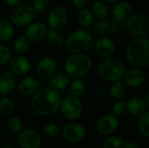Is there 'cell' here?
Listing matches in <instances>:
<instances>
[{"label":"cell","instance_id":"42","mask_svg":"<svg viewBox=\"0 0 149 148\" xmlns=\"http://www.w3.org/2000/svg\"><path fill=\"white\" fill-rule=\"evenodd\" d=\"M123 148H139L137 141L134 140H129L123 142Z\"/></svg>","mask_w":149,"mask_h":148},{"label":"cell","instance_id":"33","mask_svg":"<svg viewBox=\"0 0 149 148\" xmlns=\"http://www.w3.org/2000/svg\"><path fill=\"white\" fill-rule=\"evenodd\" d=\"M7 128L13 134L19 133L23 128V122L21 119L17 116L10 117L7 121Z\"/></svg>","mask_w":149,"mask_h":148},{"label":"cell","instance_id":"6","mask_svg":"<svg viewBox=\"0 0 149 148\" xmlns=\"http://www.w3.org/2000/svg\"><path fill=\"white\" fill-rule=\"evenodd\" d=\"M125 23L127 31L133 38L147 37L149 33V18L143 13L133 12Z\"/></svg>","mask_w":149,"mask_h":148},{"label":"cell","instance_id":"10","mask_svg":"<svg viewBox=\"0 0 149 148\" xmlns=\"http://www.w3.org/2000/svg\"><path fill=\"white\" fill-rule=\"evenodd\" d=\"M58 64L52 56H45L39 59L37 64V74L38 78L44 80H49L57 72Z\"/></svg>","mask_w":149,"mask_h":148},{"label":"cell","instance_id":"43","mask_svg":"<svg viewBox=\"0 0 149 148\" xmlns=\"http://www.w3.org/2000/svg\"><path fill=\"white\" fill-rule=\"evenodd\" d=\"M4 1H5V3L9 6H10L12 8L15 7V6H17V5L21 4L23 3V0H4Z\"/></svg>","mask_w":149,"mask_h":148},{"label":"cell","instance_id":"26","mask_svg":"<svg viewBox=\"0 0 149 148\" xmlns=\"http://www.w3.org/2000/svg\"><path fill=\"white\" fill-rule=\"evenodd\" d=\"M30 47V41L24 35H18L17 36L13 42H12V48L13 51L17 54H24L27 52Z\"/></svg>","mask_w":149,"mask_h":148},{"label":"cell","instance_id":"5","mask_svg":"<svg viewBox=\"0 0 149 148\" xmlns=\"http://www.w3.org/2000/svg\"><path fill=\"white\" fill-rule=\"evenodd\" d=\"M127 71L125 63L119 58L108 57L99 64L98 74L105 81L113 83L122 80Z\"/></svg>","mask_w":149,"mask_h":148},{"label":"cell","instance_id":"46","mask_svg":"<svg viewBox=\"0 0 149 148\" xmlns=\"http://www.w3.org/2000/svg\"><path fill=\"white\" fill-rule=\"evenodd\" d=\"M1 148H15V147H11V146H4V147H2Z\"/></svg>","mask_w":149,"mask_h":148},{"label":"cell","instance_id":"31","mask_svg":"<svg viewBox=\"0 0 149 148\" xmlns=\"http://www.w3.org/2000/svg\"><path fill=\"white\" fill-rule=\"evenodd\" d=\"M137 127L142 136L149 138V111H146L139 116Z\"/></svg>","mask_w":149,"mask_h":148},{"label":"cell","instance_id":"37","mask_svg":"<svg viewBox=\"0 0 149 148\" xmlns=\"http://www.w3.org/2000/svg\"><path fill=\"white\" fill-rule=\"evenodd\" d=\"M12 58V51L11 50L4 45L0 44V66H3L10 63Z\"/></svg>","mask_w":149,"mask_h":148},{"label":"cell","instance_id":"9","mask_svg":"<svg viewBox=\"0 0 149 148\" xmlns=\"http://www.w3.org/2000/svg\"><path fill=\"white\" fill-rule=\"evenodd\" d=\"M68 19L69 15L67 9L63 5H55L48 13L47 24L49 28L61 30L67 24Z\"/></svg>","mask_w":149,"mask_h":148},{"label":"cell","instance_id":"28","mask_svg":"<svg viewBox=\"0 0 149 148\" xmlns=\"http://www.w3.org/2000/svg\"><path fill=\"white\" fill-rule=\"evenodd\" d=\"M91 10L94 16V17H96V19H106L108 16V8L107 6V4L100 0L95 1L91 8Z\"/></svg>","mask_w":149,"mask_h":148},{"label":"cell","instance_id":"14","mask_svg":"<svg viewBox=\"0 0 149 148\" xmlns=\"http://www.w3.org/2000/svg\"><path fill=\"white\" fill-rule=\"evenodd\" d=\"M48 28L47 26L39 21L31 22L28 24L24 31V36L28 38L30 42L37 43L45 38Z\"/></svg>","mask_w":149,"mask_h":148},{"label":"cell","instance_id":"15","mask_svg":"<svg viewBox=\"0 0 149 148\" xmlns=\"http://www.w3.org/2000/svg\"><path fill=\"white\" fill-rule=\"evenodd\" d=\"M122 80L126 85L131 88H137L141 86L146 81V74L141 68L132 67L126 71Z\"/></svg>","mask_w":149,"mask_h":148},{"label":"cell","instance_id":"21","mask_svg":"<svg viewBox=\"0 0 149 148\" xmlns=\"http://www.w3.org/2000/svg\"><path fill=\"white\" fill-rule=\"evenodd\" d=\"M127 113H129L132 116L139 117L147 110V106L145 99L141 97L134 96L129 99L127 101Z\"/></svg>","mask_w":149,"mask_h":148},{"label":"cell","instance_id":"13","mask_svg":"<svg viewBox=\"0 0 149 148\" xmlns=\"http://www.w3.org/2000/svg\"><path fill=\"white\" fill-rule=\"evenodd\" d=\"M17 144L21 148H39L42 144V140L35 130L25 129L19 133Z\"/></svg>","mask_w":149,"mask_h":148},{"label":"cell","instance_id":"44","mask_svg":"<svg viewBox=\"0 0 149 148\" xmlns=\"http://www.w3.org/2000/svg\"><path fill=\"white\" fill-rule=\"evenodd\" d=\"M145 102H146V106H147V109L149 110V92L146 94V97H145Z\"/></svg>","mask_w":149,"mask_h":148},{"label":"cell","instance_id":"38","mask_svg":"<svg viewBox=\"0 0 149 148\" xmlns=\"http://www.w3.org/2000/svg\"><path fill=\"white\" fill-rule=\"evenodd\" d=\"M31 7L36 14L44 13L49 7V0H32Z\"/></svg>","mask_w":149,"mask_h":148},{"label":"cell","instance_id":"27","mask_svg":"<svg viewBox=\"0 0 149 148\" xmlns=\"http://www.w3.org/2000/svg\"><path fill=\"white\" fill-rule=\"evenodd\" d=\"M126 85L123 81L120 80V81H116L112 83V85L110 86L108 92L111 96L112 99H113L114 100H118V99H122L126 94Z\"/></svg>","mask_w":149,"mask_h":148},{"label":"cell","instance_id":"25","mask_svg":"<svg viewBox=\"0 0 149 148\" xmlns=\"http://www.w3.org/2000/svg\"><path fill=\"white\" fill-rule=\"evenodd\" d=\"M45 38L49 44L54 47H60L65 44V38L60 30L49 28L45 36Z\"/></svg>","mask_w":149,"mask_h":148},{"label":"cell","instance_id":"45","mask_svg":"<svg viewBox=\"0 0 149 148\" xmlns=\"http://www.w3.org/2000/svg\"><path fill=\"white\" fill-rule=\"evenodd\" d=\"M104 1H106V2H107V3H116V2L119 1V0H104Z\"/></svg>","mask_w":149,"mask_h":148},{"label":"cell","instance_id":"34","mask_svg":"<svg viewBox=\"0 0 149 148\" xmlns=\"http://www.w3.org/2000/svg\"><path fill=\"white\" fill-rule=\"evenodd\" d=\"M42 131H43V133L46 137L53 139V138H56V137H58L59 135V133L61 132V129H60V127L57 124L47 123V124H45L43 126V130Z\"/></svg>","mask_w":149,"mask_h":148},{"label":"cell","instance_id":"8","mask_svg":"<svg viewBox=\"0 0 149 148\" xmlns=\"http://www.w3.org/2000/svg\"><path fill=\"white\" fill-rule=\"evenodd\" d=\"M36 17V12L33 10L31 5L26 3H21L12 8L10 13V20L14 26L24 27L30 24L34 21Z\"/></svg>","mask_w":149,"mask_h":148},{"label":"cell","instance_id":"22","mask_svg":"<svg viewBox=\"0 0 149 148\" xmlns=\"http://www.w3.org/2000/svg\"><path fill=\"white\" fill-rule=\"evenodd\" d=\"M49 80L52 87L58 91H60L69 86L72 79L65 72H57Z\"/></svg>","mask_w":149,"mask_h":148},{"label":"cell","instance_id":"3","mask_svg":"<svg viewBox=\"0 0 149 148\" xmlns=\"http://www.w3.org/2000/svg\"><path fill=\"white\" fill-rule=\"evenodd\" d=\"M93 67V60L86 53H72L65 60L64 69L72 79L86 77Z\"/></svg>","mask_w":149,"mask_h":148},{"label":"cell","instance_id":"11","mask_svg":"<svg viewBox=\"0 0 149 148\" xmlns=\"http://www.w3.org/2000/svg\"><path fill=\"white\" fill-rule=\"evenodd\" d=\"M86 134L84 126L79 123H70L65 126L62 130L63 139L69 143H79L82 141Z\"/></svg>","mask_w":149,"mask_h":148},{"label":"cell","instance_id":"32","mask_svg":"<svg viewBox=\"0 0 149 148\" xmlns=\"http://www.w3.org/2000/svg\"><path fill=\"white\" fill-rule=\"evenodd\" d=\"M92 26L94 32L99 36H105L110 31V22L107 19H96Z\"/></svg>","mask_w":149,"mask_h":148},{"label":"cell","instance_id":"36","mask_svg":"<svg viewBox=\"0 0 149 148\" xmlns=\"http://www.w3.org/2000/svg\"><path fill=\"white\" fill-rule=\"evenodd\" d=\"M123 140L118 135H112L107 138L103 143V148H122Z\"/></svg>","mask_w":149,"mask_h":148},{"label":"cell","instance_id":"16","mask_svg":"<svg viewBox=\"0 0 149 148\" xmlns=\"http://www.w3.org/2000/svg\"><path fill=\"white\" fill-rule=\"evenodd\" d=\"M94 48L96 52L102 58H108L113 56L116 51V45L114 41L105 36H100L94 42Z\"/></svg>","mask_w":149,"mask_h":148},{"label":"cell","instance_id":"29","mask_svg":"<svg viewBox=\"0 0 149 148\" xmlns=\"http://www.w3.org/2000/svg\"><path fill=\"white\" fill-rule=\"evenodd\" d=\"M69 92L70 95L80 98L83 96L86 92V84L82 80V79H72L69 85Z\"/></svg>","mask_w":149,"mask_h":148},{"label":"cell","instance_id":"19","mask_svg":"<svg viewBox=\"0 0 149 148\" xmlns=\"http://www.w3.org/2000/svg\"><path fill=\"white\" fill-rule=\"evenodd\" d=\"M17 87L16 75L10 71L0 72V94L10 96Z\"/></svg>","mask_w":149,"mask_h":148},{"label":"cell","instance_id":"12","mask_svg":"<svg viewBox=\"0 0 149 148\" xmlns=\"http://www.w3.org/2000/svg\"><path fill=\"white\" fill-rule=\"evenodd\" d=\"M119 117L113 113H108L101 116L97 123L96 129L101 135H110L113 133L119 126Z\"/></svg>","mask_w":149,"mask_h":148},{"label":"cell","instance_id":"23","mask_svg":"<svg viewBox=\"0 0 149 148\" xmlns=\"http://www.w3.org/2000/svg\"><path fill=\"white\" fill-rule=\"evenodd\" d=\"M93 21H94V16L91 9H88L86 7L79 9L77 14V22L80 26V28L88 29L90 26H92Z\"/></svg>","mask_w":149,"mask_h":148},{"label":"cell","instance_id":"20","mask_svg":"<svg viewBox=\"0 0 149 148\" xmlns=\"http://www.w3.org/2000/svg\"><path fill=\"white\" fill-rule=\"evenodd\" d=\"M132 13L133 5L129 1L127 0L117 1L112 9L113 18L121 22H125Z\"/></svg>","mask_w":149,"mask_h":148},{"label":"cell","instance_id":"7","mask_svg":"<svg viewBox=\"0 0 149 148\" xmlns=\"http://www.w3.org/2000/svg\"><path fill=\"white\" fill-rule=\"evenodd\" d=\"M83 103L79 98L69 95L62 99L59 111L68 120H77L83 113Z\"/></svg>","mask_w":149,"mask_h":148},{"label":"cell","instance_id":"40","mask_svg":"<svg viewBox=\"0 0 149 148\" xmlns=\"http://www.w3.org/2000/svg\"><path fill=\"white\" fill-rule=\"evenodd\" d=\"M124 22L116 20L114 18H113V20L110 22V31L111 32H116L120 30V28L121 26H123Z\"/></svg>","mask_w":149,"mask_h":148},{"label":"cell","instance_id":"35","mask_svg":"<svg viewBox=\"0 0 149 148\" xmlns=\"http://www.w3.org/2000/svg\"><path fill=\"white\" fill-rule=\"evenodd\" d=\"M126 113H127V101L123 99L115 100V102L113 104V106H112V113L117 117H120L124 115Z\"/></svg>","mask_w":149,"mask_h":148},{"label":"cell","instance_id":"24","mask_svg":"<svg viewBox=\"0 0 149 148\" xmlns=\"http://www.w3.org/2000/svg\"><path fill=\"white\" fill-rule=\"evenodd\" d=\"M15 33L14 24L10 19L1 18L0 19V41L8 42L10 41Z\"/></svg>","mask_w":149,"mask_h":148},{"label":"cell","instance_id":"30","mask_svg":"<svg viewBox=\"0 0 149 148\" xmlns=\"http://www.w3.org/2000/svg\"><path fill=\"white\" fill-rule=\"evenodd\" d=\"M15 109V103L10 96H3L0 99V113L3 116H10Z\"/></svg>","mask_w":149,"mask_h":148},{"label":"cell","instance_id":"17","mask_svg":"<svg viewBox=\"0 0 149 148\" xmlns=\"http://www.w3.org/2000/svg\"><path fill=\"white\" fill-rule=\"evenodd\" d=\"M17 89L23 96H32L40 89V82L32 76H24L17 84Z\"/></svg>","mask_w":149,"mask_h":148},{"label":"cell","instance_id":"2","mask_svg":"<svg viewBox=\"0 0 149 148\" xmlns=\"http://www.w3.org/2000/svg\"><path fill=\"white\" fill-rule=\"evenodd\" d=\"M127 62L133 67L145 68L149 65V38H134L127 44L125 51Z\"/></svg>","mask_w":149,"mask_h":148},{"label":"cell","instance_id":"41","mask_svg":"<svg viewBox=\"0 0 149 148\" xmlns=\"http://www.w3.org/2000/svg\"><path fill=\"white\" fill-rule=\"evenodd\" d=\"M71 1L74 7H76L78 9H81V8H84L86 6L88 0H71Z\"/></svg>","mask_w":149,"mask_h":148},{"label":"cell","instance_id":"4","mask_svg":"<svg viewBox=\"0 0 149 148\" xmlns=\"http://www.w3.org/2000/svg\"><path fill=\"white\" fill-rule=\"evenodd\" d=\"M94 44L93 33L88 29L79 28L72 31L65 40V46L71 53H86Z\"/></svg>","mask_w":149,"mask_h":148},{"label":"cell","instance_id":"1","mask_svg":"<svg viewBox=\"0 0 149 148\" xmlns=\"http://www.w3.org/2000/svg\"><path fill=\"white\" fill-rule=\"evenodd\" d=\"M61 95L52 86L40 88L31 99V108L38 115L51 116L55 114L60 107Z\"/></svg>","mask_w":149,"mask_h":148},{"label":"cell","instance_id":"18","mask_svg":"<svg viewBox=\"0 0 149 148\" xmlns=\"http://www.w3.org/2000/svg\"><path fill=\"white\" fill-rule=\"evenodd\" d=\"M9 64L10 71L13 72L16 76H26L31 70L30 60L21 54H17L15 57H12Z\"/></svg>","mask_w":149,"mask_h":148},{"label":"cell","instance_id":"39","mask_svg":"<svg viewBox=\"0 0 149 148\" xmlns=\"http://www.w3.org/2000/svg\"><path fill=\"white\" fill-rule=\"evenodd\" d=\"M107 92H108V87L105 84H99L94 89V93L99 98L105 97L107 94Z\"/></svg>","mask_w":149,"mask_h":148}]
</instances>
